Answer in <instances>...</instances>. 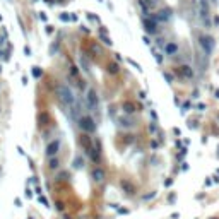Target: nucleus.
Returning <instances> with one entry per match:
<instances>
[{"label": "nucleus", "instance_id": "9b49d317", "mask_svg": "<svg viewBox=\"0 0 219 219\" xmlns=\"http://www.w3.org/2000/svg\"><path fill=\"white\" fill-rule=\"evenodd\" d=\"M89 156H91V159H93L94 163H99V161H101V146L98 144V147H96V146L93 147L91 152H89Z\"/></svg>", "mask_w": 219, "mask_h": 219}, {"label": "nucleus", "instance_id": "423d86ee", "mask_svg": "<svg viewBox=\"0 0 219 219\" xmlns=\"http://www.w3.org/2000/svg\"><path fill=\"white\" fill-rule=\"evenodd\" d=\"M79 142H81V147H82V151L89 154V152H91V149H93V141H91L89 133H82V135H81V141H79Z\"/></svg>", "mask_w": 219, "mask_h": 219}, {"label": "nucleus", "instance_id": "a211bd4d", "mask_svg": "<svg viewBox=\"0 0 219 219\" xmlns=\"http://www.w3.org/2000/svg\"><path fill=\"white\" fill-rule=\"evenodd\" d=\"M212 219H219V217H212Z\"/></svg>", "mask_w": 219, "mask_h": 219}, {"label": "nucleus", "instance_id": "9d476101", "mask_svg": "<svg viewBox=\"0 0 219 219\" xmlns=\"http://www.w3.org/2000/svg\"><path fill=\"white\" fill-rule=\"evenodd\" d=\"M154 16H156L158 21L166 22V21H170V17H171V10H170V9H163V10H159L158 14H154Z\"/></svg>", "mask_w": 219, "mask_h": 219}, {"label": "nucleus", "instance_id": "7ed1b4c3", "mask_svg": "<svg viewBox=\"0 0 219 219\" xmlns=\"http://www.w3.org/2000/svg\"><path fill=\"white\" fill-rule=\"evenodd\" d=\"M199 45L202 46L206 57H209L210 53H212V48H214V39H212V36H209V35H200L199 36Z\"/></svg>", "mask_w": 219, "mask_h": 219}, {"label": "nucleus", "instance_id": "4468645a", "mask_svg": "<svg viewBox=\"0 0 219 219\" xmlns=\"http://www.w3.org/2000/svg\"><path fill=\"white\" fill-rule=\"evenodd\" d=\"M93 176H94L98 181H103L104 178V171L101 170V168H94V171H93Z\"/></svg>", "mask_w": 219, "mask_h": 219}, {"label": "nucleus", "instance_id": "f3484780", "mask_svg": "<svg viewBox=\"0 0 219 219\" xmlns=\"http://www.w3.org/2000/svg\"><path fill=\"white\" fill-rule=\"evenodd\" d=\"M108 70H110L111 74H116V72H118V67H116L115 64H111V65H108Z\"/></svg>", "mask_w": 219, "mask_h": 219}, {"label": "nucleus", "instance_id": "f03ea898", "mask_svg": "<svg viewBox=\"0 0 219 219\" xmlns=\"http://www.w3.org/2000/svg\"><path fill=\"white\" fill-rule=\"evenodd\" d=\"M77 122H79V127H81V130L84 133H93L96 130V123H94V120H93L89 115L81 116Z\"/></svg>", "mask_w": 219, "mask_h": 219}, {"label": "nucleus", "instance_id": "f257e3e1", "mask_svg": "<svg viewBox=\"0 0 219 219\" xmlns=\"http://www.w3.org/2000/svg\"><path fill=\"white\" fill-rule=\"evenodd\" d=\"M58 96H60V99L65 103V106L69 108V110L77 104L75 103V96H74V93L69 89V86H60L58 87Z\"/></svg>", "mask_w": 219, "mask_h": 219}, {"label": "nucleus", "instance_id": "dca6fc26", "mask_svg": "<svg viewBox=\"0 0 219 219\" xmlns=\"http://www.w3.org/2000/svg\"><path fill=\"white\" fill-rule=\"evenodd\" d=\"M58 166H60L58 164V158H50V168L52 170H58Z\"/></svg>", "mask_w": 219, "mask_h": 219}, {"label": "nucleus", "instance_id": "0eeeda50", "mask_svg": "<svg viewBox=\"0 0 219 219\" xmlns=\"http://www.w3.org/2000/svg\"><path fill=\"white\" fill-rule=\"evenodd\" d=\"M58 151H60V141L55 139V141H52L46 146V156H48V158H53V156H57Z\"/></svg>", "mask_w": 219, "mask_h": 219}, {"label": "nucleus", "instance_id": "ddd939ff", "mask_svg": "<svg viewBox=\"0 0 219 219\" xmlns=\"http://www.w3.org/2000/svg\"><path fill=\"white\" fill-rule=\"evenodd\" d=\"M178 72H180V75H183V77H187V79H190L193 75L192 69H190L188 65H180V67H178Z\"/></svg>", "mask_w": 219, "mask_h": 219}, {"label": "nucleus", "instance_id": "f8f14e48", "mask_svg": "<svg viewBox=\"0 0 219 219\" xmlns=\"http://www.w3.org/2000/svg\"><path fill=\"white\" fill-rule=\"evenodd\" d=\"M139 4H141L142 10L144 12H149L151 9H154V5H156V0H139Z\"/></svg>", "mask_w": 219, "mask_h": 219}, {"label": "nucleus", "instance_id": "6e6552de", "mask_svg": "<svg viewBox=\"0 0 219 219\" xmlns=\"http://www.w3.org/2000/svg\"><path fill=\"white\" fill-rule=\"evenodd\" d=\"M164 53H166L168 57H175L176 53H178V45H176L175 41H168V43L164 45Z\"/></svg>", "mask_w": 219, "mask_h": 219}, {"label": "nucleus", "instance_id": "20e7f679", "mask_svg": "<svg viewBox=\"0 0 219 219\" xmlns=\"http://www.w3.org/2000/svg\"><path fill=\"white\" fill-rule=\"evenodd\" d=\"M158 19H156L154 14H151V16H146V17L142 19V24H144V27H146L147 33H151V35H156L158 33Z\"/></svg>", "mask_w": 219, "mask_h": 219}, {"label": "nucleus", "instance_id": "1a4fd4ad", "mask_svg": "<svg viewBox=\"0 0 219 219\" xmlns=\"http://www.w3.org/2000/svg\"><path fill=\"white\" fill-rule=\"evenodd\" d=\"M200 17L206 22H209V5H207V0H200Z\"/></svg>", "mask_w": 219, "mask_h": 219}, {"label": "nucleus", "instance_id": "2eb2a0df", "mask_svg": "<svg viewBox=\"0 0 219 219\" xmlns=\"http://www.w3.org/2000/svg\"><path fill=\"white\" fill-rule=\"evenodd\" d=\"M123 111L125 113H133V111H135V104L130 103V101H125V103H123Z\"/></svg>", "mask_w": 219, "mask_h": 219}, {"label": "nucleus", "instance_id": "39448f33", "mask_svg": "<svg viewBox=\"0 0 219 219\" xmlns=\"http://www.w3.org/2000/svg\"><path fill=\"white\" fill-rule=\"evenodd\" d=\"M86 101H87V106H89V110H91V111H98L99 99H98V93H96L94 89H89V91H87Z\"/></svg>", "mask_w": 219, "mask_h": 219}]
</instances>
